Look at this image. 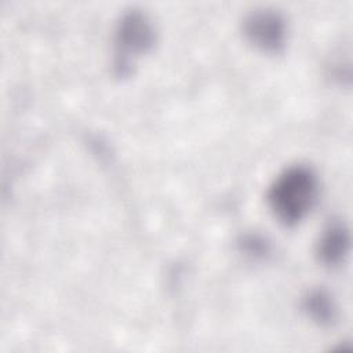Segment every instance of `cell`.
<instances>
[{"label": "cell", "mask_w": 353, "mask_h": 353, "mask_svg": "<svg viewBox=\"0 0 353 353\" xmlns=\"http://www.w3.org/2000/svg\"><path fill=\"white\" fill-rule=\"evenodd\" d=\"M248 40L263 51L277 52L285 43L284 19L273 11H255L244 21Z\"/></svg>", "instance_id": "obj_3"}, {"label": "cell", "mask_w": 353, "mask_h": 353, "mask_svg": "<svg viewBox=\"0 0 353 353\" xmlns=\"http://www.w3.org/2000/svg\"><path fill=\"white\" fill-rule=\"evenodd\" d=\"M349 232L342 223H331L321 234L317 244L320 261L327 266L339 265L349 251Z\"/></svg>", "instance_id": "obj_4"}, {"label": "cell", "mask_w": 353, "mask_h": 353, "mask_svg": "<svg viewBox=\"0 0 353 353\" xmlns=\"http://www.w3.org/2000/svg\"><path fill=\"white\" fill-rule=\"evenodd\" d=\"M319 179L312 168L292 165L272 183L268 201L274 216L287 226L301 222L316 203Z\"/></svg>", "instance_id": "obj_1"}, {"label": "cell", "mask_w": 353, "mask_h": 353, "mask_svg": "<svg viewBox=\"0 0 353 353\" xmlns=\"http://www.w3.org/2000/svg\"><path fill=\"white\" fill-rule=\"evenodd\" d=\"M154 43V32L150 22L141 12H130L123 17L116 33V61L119 73L127 74L135 57L146 52Z\"/></svg>", "instance_id": "obj_2"}, {"label": "cell", "mask_w": 353, "mask_h": 353, "mask_svg": "<svg viewBox=\"0 0 353 353\" xmlns=\"http://www.w3.org/2000/svg\"><path fill=\"white\" fill-rule=\"evenodd\" d=\"M303 309L320 325H331L336 320V307L331 296L323 290L310 291L303 301Z\"/></svg>", "instance_id": "obj_5"}]
</instances>
